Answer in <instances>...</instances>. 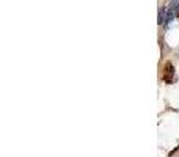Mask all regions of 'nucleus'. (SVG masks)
Returning <instances> with one entry per match:
<instances>
[{
	"label": "nucleus",
	"mask_w": 179,
	"mask_h": 157,
	"mask_svg": "<svg viewBox=\"0 0 179 157\" xmlns=\"http://www.w3.org/2000/svg\"><path fill=\"white\" fill-rule=\"evenodd\" d=\"M173 65L171 63H167V69H165V74H163V78H165L168 83H171V80H173Z\"/></svg>",
	"instance_id": "nucleus-1"
},
{
	"label": "nucleus",
	"mask_w": 179,
	"mask_h": 157,
	"mask_svg": "<svg viewBox=\"0 0 179 157\" xmlns=\"http://www.w3.org/2000/svg\"><path fill=\"white\" fill-rule=\"evenodd\" d=\"M163 19H167L165 11H163V10H160V11H159V24H162V22H163Z\"/></svg>",
	"instance_id": "nucleus-2"
}]
</instances>
